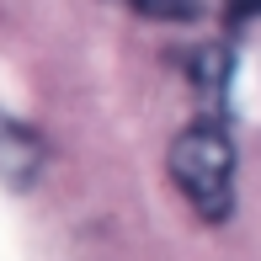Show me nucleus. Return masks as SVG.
<instances>
[{
	"label": "nucleus",
	"instance_id": "1",
	"mask_svg": "<svg viewBox=\"0 0 261 261\" xmlns=\"http://www.w3.org/2000/svg\"><path fill=\"white\" fill-rule=\"evenodd\" d=\"M171 181L208 224H224L234 208V139L219 117H203L171 144Z\"/></svg>",
	"mask_w": 261,
	"mask_h": 261
},
{
	"label": "nucleus",
	"instance_id": "2",
	"mask_svg": "<svg viewBox=\"0 0 261 261\" xmlns=\"http://www.w3.org/2000/svg\"><path fill=\"white\" fill-rule=\"evenodd\" d=\"M0 176L11 187H32L43 176V139L16 117H0Z\"/></svg>",
	"mask_w": 261,
	"mask_h": 261
},
{
	"label": "nucleus",
	"instance_id": "3",
	"mask_svg": "<svg viewBox=\"0 0 261 261\" xmlns=\"http://www.w3.org/2000/svg\"><path fill=\"white\" fill-rule=\"evenodd\" d=\"M229 69H234V54L224 48V43H203V48L192 54V86L219 101L224 86H229Z\"/></svg>",
	"mask_w": 261,
	"mask_h": 261
},
{
	"label": "nucleus",
	"instance_id": "4",
	"mask_svg": "<svg viewBox=\"0 0 261 261\" xmlns=\"http://www.w3.org/2000/svg\"><path fill=\"white\" fill-rule=\"evenodd\" d=\"M123 6L149 21H171V27H187V21L203 16V0H123Z\"/></svg>",
	"mask_w": 261,
	"mask_h": 261
},
{
	"label": "nucleus",
	"instance_id": "5",
	"mask_svg": "<svg viewBox=\"0 0 261 261\" xmlns=\"http://www.w3.org/2000/svg\"><path fill=\"white\" fill-rule=\"evenodd\" d=\"M219 11L229 21H256L261 16V0H219Z\"/></svg>",
	"mask_w": 261,
	"mask_h": 261
}]
</instances>
